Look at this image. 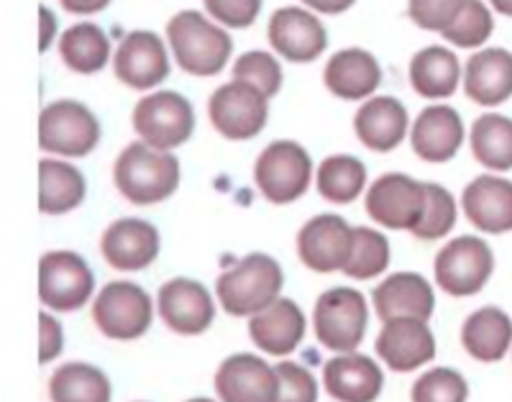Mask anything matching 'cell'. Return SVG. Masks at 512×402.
<instances>
[{
  "label": "cell",
  "mask_w": 512,
  "mask_h": 402,
  "mask_svg": "<svg viewBox=\"0 0 512 402\" xmlns=\"http://www.w3.org/2000/svg\"><path fill=\"white\" fill-rule=\"evenodd\" d=\"M390 267V241L374 228H354V249L344 272L354 280H372Z\"/></svg>",
  "instance_id": "e575fe53"
},
{
  "label": "cell",
  "mask_w": 512,
  "mask_h": 402,
  "mask_svg": "<svg viewBox=\"0 0 512 402\" xmlns=\"http://www.w3.org/2000/svg\"><path fill=\"white\" fill-rule=\"evenodd\" d=\"M372 303L379 321H395V318H420L428 321L436 308V295L425 277L415 272L390 274L377 290L372 292Z\"/></svg>",
  "instance_id": "484cf974"
},
{
  "label": "cell",
  "mask_w": 512,
  "mask_h": 402,
  "mask_svg": "<svg viewBox=\"0 0 512 402\" xmlns=\"http://www.w3.org/2000/svg\"><path fill=\"white\" fill-rule=\"evenodd\" d=\"M233 80L249 82L256 90H262L269 100L282 90V65L280 59L272 52H262V49H251V52L241 54L231 67Z\"/></svg>",
  "instance_id": "8d00e7d4"
},
{
  "label": "cell",
  "mask_w": 512,
  "mask_h": 402,
  "mask_svg": "<svg viewBox=\"0 0 512 402\" xmlns=\"http://www.w3.org/2000/svg\"><path fill=\"white\" fill-rule=\"evenodd\" d=\"M323 82L341 100H369L382 85V65L367 49H341L328 59Z\"/></svg>",
  "instance_id": "d4e9b609"
},
{
  "label": "cell",
  "mask_w": 512,
  "mask_h": 402,
  "mask_svg": "<svg viewBox=\"0 0 512 402\" xmlns=\"http://www.w3.org/2000/svg\"><path fill=\"white\" fill-rule=\"evenodd\" d=\"M267 36L274 52L295 65L315 62L328 47L326 26L318 13L300 6L277 8L269 18Z\"/></svg>",
  "instance_id": "4fadbf2b"
},
{
  "label": "cell",
  "mask_w": 512,
  "mask_h": 402,
  "mask_svg": "<svg viewBox=\"0 0 512 402\" xmlns=\"http://www.w3.org/2000/svg\"><path fill=\"white\" fill-rule=\"evenodd\" d=\"M111 39L93 21L70 26L59 36V57L77 75H98L111 62Z\"/></svg>",
  "instance_id": "4dcf8cb0"
},
{
  "label": "cell",
  "mask_w": 512,
  "mask_h": 402,
  "mask_svg": "<svg viewBox=\"0 0 512 402\" xmlns=\"http://www.w3.org/2000/svg\"><path fill=\"white\" fill-rule=\"evenodd\" d=\"M315 187L320 198H326L328 203L349 205L367 190V167L359 157L333 154L315 169Z\"/></svg>",
  "instance_id": "1f68e13d"
},
{
  "label": "cell",
  "mask_w": 512,
  "mask_h": 402,
  "mask_svg": "<svg viewBox=\"0 0 512 402\" xmlns=\"http://www.w3.org/2000/svg\"><path fill=\"white\" fill-rule=\"evenodd\" d=\"M100 249L105 262L118 272H139L159 257V231L141 218H121L105 228Z\"/></svg>",
  "instance_id": "7402d4cb"
},
{
  "label": "cell",
  "mask_w": 512,
  "mask_h": 402,
  "mask_svg": "<svg viewBox=\"0 0 512 402\" xmlns=\"http://www.w3.org/2000/svg\"><path fill=\"white\" fill-rule=\"evenodd\" d=\"M425 187H428V208H425L423 221L415 226L413 236L423 241H436L448 231H454L459 208H456V198L451 195V190H446L443 185L425 182Z\"/></svg>",
  "instance_id": "74e56055"
},
{
  "label": "cell",
  "mask_w": 512,
  "mask_h": 402,
  "mask_svg": "<svg viewBox=\"0 0 512 402\" xmlns=\"http://www.w3.org/2000/svg\"><path fill=\"white\" fill-rule=\"evenodd\" d=\"M461 344L477 362H500L512 344L510 315L500 308H479L461 326Z\"/></svg>",
  "instance_id": "f546056e"
},
{
  "label": "cell",
  "mask_w": 512,
  "mask_h": 402,
  "mask_svg": "<svg viewBox=\"0 0 512 402\" xmlns=\"http://www.w3.org/2000/svg\"><path fill=\"white\" fill-rule=\"evenodd\" d=\"M489 6L495 8L497 13H502V16L512 18V0H489Z\"/></svg>",
  "instance_id": "7dc6e473"
},
{
  "label": "cell",
  "mask_w": 512,
  "mask_h": 402,
  "mask_svg": "<svg viewBox=\"0 0 512 402\" xmlns=\"http://www.w3.org/2000/svg\"><path fill=\"white\" fill-rule=\"evenodd\" d=\"M354 249V228L341 216L323 213L300 228L297 257L313 272H344Z\"/></svg>",
  "instance_id": "9a60e30c"
},
{
  "label": "cell",
  "mask_w": 512,
  "mask_h": 402,
  "mask_svg": "<svg viewBox=\"0 0 512 402\" xmlns=\"http://www.w3.org/2000/svg\"><path fill=\"white\" fill-rule=\"evenodd\" d=\"M59 3H62V8L67 13H75V16H93V13L105 11L113 0H59Z\"/></svg>",
  "instance_id": "ee69618b"
},
{
  "label": "cell",
  "mask_w": 512,
  "mask_h": 402,
  "mask_svg": "<svg viewBox=\"0 0 512 402\" xmlns=\"http://www.w3.org/2000/svg\"><path fill=\"white\" fill-rule=\"evenodd\" d=\"M433 272L443 292L454 298H469L487 285L495 272V257L487 241L479 236H459L438 251Z\"/></svg>",
  "instance_id": "8fae6325"
},
{
  "label": "cell",
  "mask_w": 512,
  "mask_h": 402,
  "mask_svg": "<svg viewBox=\"0 0 512 402\" xmlns=\"http://www.w3.org/2000/svg\"><path fill=\"white\" fill-rule=\"evenodd\" d=\"M466 139L461 113L451 105H428L418 113L410 126V144L413 152L428 164H443L459 154Z\"/></svg>",
  "instance_id": "ac0fdd59"
},
{
  "label": "cell",
  "mask_w": 512,
  "mask_h": 402,
  "mask_svg": "<svg viewBox=\"0 0 512 402\" xmlns=\"http://www.w3.org/2000/svg\"><path fill=\"white\" fill-rule=\"evenodd\" d=\"M305 328L308 323H305L303 310L292 300L280 298L262 313L251 315L249 336L256 349H262L264 354L287 356L300 346V341L305 338Z\"/></svg>",
  "instance_id": "4316f807"
},
{
  "label": "cell",
  "mask_w": 512,
  "mask_h": 402,
  "mask_svg": "<svg viewBox=\"0 0 512 402\" xmlns=\"http://www.w3.org/2000/svg\"><path fill=\"white\" fill-rule=\"evenodd\" d=\"M354 134L369 152H392L410 134L408 108L392 95H372L356 111Z\"/></svg>",
  "instance_id": "ffe728a7"
},
{
  "label": "cell",
  "mask_w": 512,
  "mask_h": 402,
  "mask_svg": "<svg viewBox=\"0 0 512 402\" xmlns=\"http://www.w3.org/2000/svg\"><path fill=\"white\" fill-rule=\"evenodd\" d=\"M472 154L484 169L510 172L512 169V118L502 113H482L469 134Z\"/></svg>",
  "instance_id": "836d02e7"
},
{
  "label": "cell",
  "mask_w": 512,
  "mask_h": 402,
  "mask_svg": "<svg viewBox=\"0 0 512 402\" xmlns=\"http://www.w3.org/2000/svg\"><path fill=\"white\" fill-rule=\"evenodd\" d=\"M464 93L482 108L512 98V52L502 47L479 49L464 65Z\"/></svg>",
  "instance_id": "cb8c5ba5"
},
{
  "label": "cell",
  "mask_w": 512,
  "mask_h": 402,
  "mask_svg": "<svg viewBox=\"0 0 512 402\" xmlns=\"http://www.w3.org/2000/svg\"><path fill=\"white\" fill-rule=\"evenodd\" d=\"M187 402H213V400H208V397H195V400H187Z\"/></svg>",
  "instance_id": "c3c4849f"
},
{
  "label": "cell",
  "mask_w": 512,
  "mask_h": 402,
  "mask_svg": "<svg viewBox=\"0 0 512 402\" xmlns=\"http://www.w3.org/2000/svg\"><path fill=\"white\" fill-rule=\"evenodd\" d=\"M39 18H41V36H39V52H47L52 47L54 36H57V18L54 13L49 11L47 6L39 8Z\"/></svg>",
  "instance_id": "bcb514c9"
},
{
  "label": "cell",
  "mask_w": 512,
  "mask_h": 402,
  "mask_svg": "<svg viewBox=\"0 0 512 402\" xmlns=\"http://www.w3.org/2000/svg\"><path fill=\"white\" fill-rule=\"evenodd\" d=\"M495 31V16L482 0H466L456 21L443 31V39L459 49H482Z\"/></svg>",
  "instance_id": "d590c367"
},
{
  "label": "cell",
  "mask_w": 512,
  "mask_h": 402,
  "mask_svg": "<svg viewBox=\"0 0 512 402\" xmlns=\"http://www.w3.org/2000/svg\"><path fill=\"white\" fill-rule=\"evenodd\" d=\"M169 44L154 31H131L113 54V72L131 90H154L169 77Z\"/></svg>",
  "instance_id": "5bb4252c"
},
{
  "label": "cell",
  "mask_w": 512,
  "mask_h": 402,
  "mask_svg": "<svg viewBox=\"0 0 512 402\" xmlns=\"http://www.w3.org/2000/svg\"><path fill=\"white\" fill-rule=\"evenodd\" d=\"M461 210L484 234L512 231V180L502 175L474 177L461 193Z\"/></svg>",
  "instance_id": "44dd1931"
},
{
  "label": "cell",
  "mask_w": 512,
  "mask_h": 402,
  "mask_svg": "<svg viewBox=\"0 0 512 402\" xmlns=\"http://www.w3.org/2000/svg\"><path fill=\"white\" fill-rule=\"evenodd\" d=\"M216 392L223 402H277L280 374L254 354H233L218 367Z\"/></svg>",
  "instance_id": "e0dca14e"
},
{
  "label": "cell",
  "mask_w": 512,
  "mask_h": 402,
  "mask_svg": "<svg viewBox=\"0 0 512 402\" xmlns=\"http://www.w3.org/2000/svg\"><path fill=\"white\" fill-rule=\"evenodd\" d=\"M93 321L103 336L134 341L152 326L154 303L149 292L134 282H111L95 298Z\"/></svg>",
  "instance_id": "9c48e42d"
},
{
  "label": "cell",
  "mask_w": 512,
  "mask_h": 402,
  "mask_svg": "<svg viewBox=\"0 0 512 402\" xmlns=\"http://www.w3.org/2000/svg\"><path fill=\"white\" fill-rule=\"evenodd\" d=\"M364 205H367L369 218L379 226L413 234L428 208V187L410 175L390 172L372 182Z\"/></svg>",
  "instance_id": "30bf717a"
},
{
  "label": "cell",
  "mask_w": 512,
  "mask_h": 402,
  "mask_svg": "<svg viewBox=\"0 0 512 402\" xmlns=\"http://www.w3.org/2000/svg\"><path fill=\"white\" fill-rule=\"evenodd\" d=\"M367 300L354 287H333L323 292L313 310L318 341L336 354L354 351L367 333Z\"/></svg>",
  "instance_id": "52a82bcc"
},
{
  "label": "cell",
  "mask_w": 512,
  "mask_h": 402,
  "mask_svg": "<svg viewBox=\"0 0 512 402\" xmlns=\"http://www.w3.org/2000/svg\"><path fill=\"white\" fill-rule=\"evenodd\" d=\"M95 274L75 251H47L39 262V298L57 313H72L93 298Z\"/></svg>",
  "instance_id": "7c38bea8"
},
{
  "label": "cell",
  "mask_w": 512,
  "mask_h": 402,
  "mask_svg": "<svg viewBox=\"0 0 512 402\" xmlns=\"http://www.w3.org/2000/svg\"><path fill=\"white\" fill-rule=\"evenodd\" d=\"M277 374H280L277 402H318V382L303 364L282 362L277 364Z\"/></svg>",
  "instance_id": "60d3db41"
},
{
  "label": "cell",
  "mask_w": 512,
  "mask_h": 402,
  "mask_svg": "<svg viewBox=\"0 0 512 402\" xmlns=\"http://www.w3.org/2000/svg\"><path fill=\"white\" fill-rule=\"evenodd\" d=\"M356 0H303V6L310 8L315 13H323V16H338V13H346L349 8H354Z\"/></svg>",
  "instance_id": "f6af8a7d"
},
{
  "label": "cell",
  "mask_w": 512,
  "mask_h": 402,
  "mask_svg": "<svg viewBox=\"0 0 512 402\" xmlns=\"http://www.w3.org/2000/svg\"><path fill=\"white\" fill-rule=\"evenodd\" d=\"M157 310L169 331L180 336H198L216 321V303L210 298L208 287L187 277H177L159 287Z\"/></svg>",
  "instance_id": "2e32d148"
},
{
  "label": "cell",
  "mask_w": 512,
  "mask_h": 402,
  "mask_svg": "<svg viewBox=\"0 0 512 402\" xmlns=\"http://www.w3.org/2000/svg\"><path fill=\"white\" fill-rule=\"evenodd\" d=\"M461 62L454 49L448 47H425L410 59V85L420 98L443 100L459 90L461 85Z\"/></svg>",
  "instance_id": "83f0119b"
},
{
  "label": "cell",
  "mask_w": 512,
  "mask_h": 402,
  "mask_svg": "<svg viewBox=\"0 0 512 402\" xmlns=\"http://www.w3.org/2000/svg\"><path fill=\"white\" fill-rule=\"evenodd\" d=\"M113 182L128 203H164L180 187V159L139 139L118 154L113 164Z\"/></svg>",
  "instance_id": "7a4b0ae2"
},
{
  "label": "cell",
  "mask_w": 512,
  "mask_h": 402,
  "mask_svg": "<svg viewBox=\"0 0 512 402\" xmlns=\"http://www.w3.org/2000/svg\"><path fill=\"white\" fill-rule=\"evenodd\" d=\"M208 118L213 129L226 139L249 141L267 126L269 98L249 82L231 80L210 95Z\"/></svg>",
  "instance_id": "ba28073f"
},
{
  "label": "cell",
  "mask_w": 512,
  "mask_h": 402,
  "mask_svg": "<svg viewBox=\"0 0 512 402\" xmlns=\"http://www.w3.org/2000/svg\"><path fill=\"white\" fill-rule=\"evenodd\" d=\"M466 0H410L408 13L413 24L423 31H436L443 34L448 26L454 24Z\"/></svg>",
  "instance_id": "ab89813d"
},
{
  "label": "cell",
  "mask_w": 512,
  "mask_h": 402,
  "mask_svg": "<svg viewBox=\"0 0 512 402\" xmlns=\"http://www.w3.org/2000/svg\"><path fill=\"white\" fill-rule=\"evenodd\" d=\"M111 395V379L93 364H64L49 379L52 402H111Z\"/></svg>",
  "instance_id": "d6a6232c"
},
{
  "label": "cell",
  "mask_w": 512,
  "mask_h": 402,
  "mask_svg": "<svg viewBox=\"0 0 512 402\" xmlns=\"http://www.w3.org/2000/svg\"><path fill=\"white\" fill-rule=\"evenodd\" d=\"M131 123L144 144L172 152L190 141L195 131V111L185 95L175 90H154L136 103Z\"/></svg>",
  "instance_id": "8992f818"
},
{
  "label": "cell",
  "mask_w": 512,
  "mask_h": 402,
  "mask_svg": "<svg viewBox=\"0 0 512 402\" xmlns=\"http://www.w3.org/2000/svg\"><path fill=\"white\" fill-rule=\"evenodd\" d=\"M39 326V362L47 364L62 354L64 333L57 318H52L49 313L39 315Z\"/></svg>",
  "instance_id": "7bdbcfd3"
},
{
  "label": "cell",
  "mask_w": 512,
  "mask_h": 402,
  "mask_svg": "<svg viewBox=\"0 0 512 402\" xmlns=\"http://www.w3.org/2000/svg\"><path fill=\"white\" fill-rule=\"evenodd\" d=\"M203 6L226 29H249L262 13V0H203Z\"/></svg>",
  "instance_id": "b9f144b4"
},
{
  "label": "cell",
  "mask_w": 512,
  "mask_h": 402,
  "mask_svg": "<svg viewBox=\"0 0 512 402\" xmlns=\"http://www.w3.org/2000/svg\"><path fill=\"white\" fill-rule=\"evenodd\" d=\"M469 385L456 369L438 367L420 374L413 385V402H466Z\"/></svg>",
  "instance_id": "f35d334b"
},
{
  "label": "cell",
  "mask_w": 512,
  "mask_h": 402,
  "mask_svg": "<svg viewBox=\"0 0 512 402\" xmlns=\"http://www.w3.org/2000/svg\"><path fill=\"white\" fill-rule=\"evenodd\" d=\"M377 354L395 372H413L436 356V338L420 318L387 321L377 336Z\"/></svg>",
  "instance_id": "d6986e66"
},
{
  "label": "cell",
  "mask_w": 512,
  "mask_h": 402,
  "mask_svg": "<svg viewBox=\"0 0 512 402\" xmlns=\"http://www.w3.org/2000/svg\"><path fill=\"white\" fill-rule=\"evenodd\" d=\"M282 267L269 254H249L236 267L226 269L216 282V295L228 315L246 318L262 313L264 308L280 300Z\"/></svg>",
  "instance_id": "3957f363"
},
{
  "label": "cell",
  "mask_w": 512,
  "mask_h": 402,
  "mask_svg": "<svg viewBox=\"0 0 512 402\" xmlns=\"http://www.w3.org/2000/svg\"><path fill=\"white\" fill-rule=\"evenodd\" d=\"M323 387L338 402H374L382 395L384 374L372 356L346 351L326 362Z\"/></svg>",
  "instance_id": "603a6c76"
},
{
  "label": "cell",
  "mask_w": 512,
  "mask_h": 402,
  "mask_svg": "<svg viewBox=\"0 0 512 402\" xmlns=\"http://www.w3.org/2000/svg\"><path fill=\"white\" fill-rule=\"evenodd\" d=\"M88 195V182L75 164L64 159L39 162V210L47 216H64L80 208Z\"/></svg>",
  "instance_id": "f1b7e54d"
},
{
  "label": "cell",
  "mask_w": 512,
  "mask_h": 402,
  "mask_svg": "<svg viewBox=\"0 0 512 402\" xmlns=\"http://www.w3.org/2000/svg\"><path fill=\"white\" fill-rule=\"evenodd\" d=\"M167 44L177 67L192 77L218 75L233 54V39L226 26L198 11H180L169 18Z\"/></svg>",
  "instance_id": "6da1fadb"
},
{
  "label": "cell",
  "mask_w": 512,
  "mask_h": 402,
  "mask_svg": "<svg viewBox=\"0 0 512 402\" xmlns=\"http://www.w3.org/2000/svg\"><path fill=\"white\" fill-rule=\"evenodd\" d=\"M313 177V157L303 144L290 139L272 141L254 164L256 187L274 205H290L303 198Z\"/></svg>",
  "instance_id": "277c9868"
},
{
  "label": "cell",
  "mask_w": 512,
  "mask_h": 402,
  "mask_svg": "<svg viewBox=\"0 0 512 402\" xmlns=\"http://www.w3.org/2000/svg\"><path fill=\"white\" fill-rule=\"evenodd\" d=\"M100 141V121L80 100H54L39 113L41 152L62 159H80L95 152Z\"/></svg>",
  "instance_id": "5b68a950"
}]
</instances>
